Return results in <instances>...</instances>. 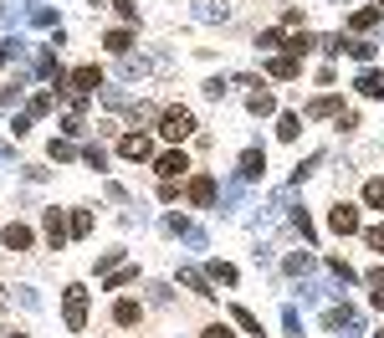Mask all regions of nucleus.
<instances>
[{
    "instance_id": "7ed1b4c3",
    "label": "nucleus",
    "mask_w": 384,
    "mask_h": 338,
    "mask_svg": "<svg viewBox=\"0 0 384 338\" xmlns=\"http://www.w3.org/2000/svg\"><path fill=\"white\" fill-rule=\"evenodd\" d=\"M328 226L338 231V236H354V231H359V210H354L349 200H338V205L328 210Z\"/></svg>"
},
{
    "instance_id": "6e6552de",
    "label": "nucleus",
    "mask_w": 384,
    "mask_h": 338,
    "mask_svg": "<svg viewBox=\"0 0 384 338\" xmlns=\"http://www.w3.org/2000/svg\"><path fill=\"white\" fill-rule=\"evenodd\" d=\"M262 169H267V154H256V149L241 154V175H246V180H262Z\"/></svg>"
},
{
    "instance_id": "b1692460",
    "label": "nucleus",
    "mask_w": 384,
    "mask_h": 338,
    "mask_svg": "<svg viewBox=\"0 0 384 338\" xmlns=\"http://www.w3.org/2000/svg\"><path fill=\"white\" fill-rule=\"evenodd\" d=\"M205 338H236V333H231L226 323H216V328H205Z\"/></svg>"
},
{
    "instance_id": "0eeeda50",
    "label": "nucleus",
    "mask_w": 384,
    "mask_h": 338,
    "mask_svg": "<svg viewBox=\"0 0 384 338\" xmlns=\"http://www.w3.org/2000/svg\"><path fill=\"white\" fill-rule=\"evenodd\" d=\"M72 82H77V93H93V88H103V72L98 67H77Z\"/></svg>"
},
{
    "instance_id": "423d86ee",
    "label": "nucleus",
    "mask_w": 384,
    "mask_h": 338,
    "mask_svg": "<svg viewBox=\"0 0 384 338\" xmlns=\"http://www.w3.org/2000/svg\"><path fill=\"white\" fill-rule=\"evenodd\" d=\"M190 200H195V205H210V200H216V180L200 175L195 185H190Z\"/></svg>"
},
{
    "instance_id": "ddd939ff",
    "label": "nucleus",
    "mask_w": 384,
    "mask_h": 338,
    "mask_svg": "<svg viewBox=\"0 0 384 338\" xmlns=\"http://www.w3.org/2000/svg\"><path fill=\"white\" fill-rule=\"evenodd\" d=\"M297 72H303V62H297V57H277L272 62V77H297Z\"/></svg>"
},
{
    "instance_id": "393cba45",
    "label": "nucleus",
    "mask_w": 384,
    "mask_h": 338,
    "mask_svg": "<svg viewBox=\"0 0 384 338\" xmlns=\"http://www.w3.org/2000/svg\"><path fill=\"white\" fill-rule=\"evenodd\" d=\"M374 308H379V313H384V282H379V287H374Z\"/></svg>"
},
{
    "instance_id": "4be33fe9",
    "label": "nucleus",
    "mask_w": 384,
    "mask_h": 338,
    "mask_svg": "<svg viewBox=\"0 0 384 338\" xmlns=\"http://www.w3.org/2000/svg\"><path fill=\"white\" fill-rule=\"evenodd\" d=\"M103 41H108L113 52H128V31H108V36H103Z\"/></svg>"
},
{
    "instance_id": "bb28decb",
    "label": "nucleus",
    "mask_w": 384,
    "mask_h": 338,
    "mask_svg": "<svg viewBox=\"0 0 384 338\" xmlns=\"http://www.w3.org/2000/svg\"><path fill=\"white\" fill-rule=\"evenodd\" d=\"M374 338H384V333H374Z\"/></svg>"
},
{
    "instance_id": "dca6fc26",
    "label": "nucleus",
    "mask_w": 384,
    "mask_h": 338,
    "mask_svg": "<svg viewBox=\"0 0 384 338\" xmlns=\"http://www.w3.org/2000/svg\"><path fill=\"white\" fill-rule=\"evenodd\" d=\"M277 134H282V139H297V134H303V123H297V113H282V123H277Z\"/></svg>"
},
{
    "instance_id": "f8f14e48",
    "label": "nucleus",
    "mask_w": 384,
    "mask_h": 338,
    "mask_svg": "<svg viewBox=\"0 0 384 338\" xmlns=\"http://www.w3.org/2000/svg\"><path fill=\"white\" fill-rule=\"evenodd\" d=\"M359 93H364V98H384V77L379 72H364V77H359Z\"/></svg>"
},
{
    "instance_id": "4468645a",
    "label": "nucleus",
    "mask_w": 384,
    "mask_h": 338,
    "mask_svg": "<svg viewBox=\"0 0 384 338\" xmlns=\"http://www.w3.org/2000/svg\"><path fill=\"white\" fill-rule=\"evenodd\" d=\"M364 205L369 210H384V180H369L364 185Z\"/></svg>"
},
{
    "instance_id": "39448f33",
    "label": "nucleus",
    "mask_w": 384,
    "mask_h": 338,
    "mask_svg": "<svg viewBox=\"0 0 384 338\" xmlns=\"http://www.w3.org/2000/svg\"><path fill=\"white\" fill-rule=\"evenodd\" d=\"M154 169H159V175H164V180H180V175H185V169H190V159H185L180 149H169V154H159V164H154Z\"/></svg>"
},
{
    "instance_id": "412c9836",
    "label": "nucleus",
    "mask_w": 384,
    "mask_h": 338,
    "mask_svg": "<svg viewBox=\"0 0 384 338\" xmlns=\"http://www.w3.org/2000/svg\"><path fill=\"white\" fill-rule=\"evenodd\" d=\"M308 47H313V36H308V31H303V36H292V41H287V52H292V57H303Z\"/></svg>"
},
{
    "instance_id": "2eb2a0df",
    "label": "nucleus",
    "mask_w": 384,
    "mask_h": 338,
    "mask_svg": "<svg viewBox=\"0 0 384 338\" xmlns=\"http://www.w3.org/2000/svg\"><path fill=\"white\" fill-rule=\"evenodd\" d=\"M379 16H384L379 6H364V11L354 16V31H369V26H379Z\"/></svg>"
},
{
    "instance_id": "a878e982",
    "label": "nucleus",
    "mask_w": 384,
    "mask_h": 338,
    "mask_svg": "<svg viewBox=\"0 0 384 338\" xmlns=\"http://www.w3.org/2000/svg\"><path fill=\"white\" fill-rule=\"evenodd\" d=\"M0 62H6V47H0Z\"/></svg>"
},
{
    "instance_id": "f3484780",
    "label": "nucleus",
    "mask_w": 384,
    "mask_h": 338,
    "mask_svg": "<svg viewBox=\"0 0 384 338\" xmlns=\"http://www.w3.org/2000/svg\"><path fill=\"white\" fill-rule=\"evenodd\" d=\"M180 282H185V287H195L200 298H210V292H205V277H200V272H190V267H180Z\"/></svg>"
},
{
    "instance_id": "aec40b11",
    "label": "nucleus",
    "mask_w": 384,
    "mask_h": 338,
    "mask_svg": "<svg viewBox=\"0 0 384 338\" xmlns=\"http://www.w3.org/2000/svg\"><path fill=\"white\" fill-rule=\"evenodd\" d=\"M272 108H277V103H272V93H256V98H251V113H256V118H262V113H272Z\"/></svg>"
},
{
    "instance_id": "a211bd4d",
    "label": "nucleus",
    "mask_w": 384,
    "mask_h": 338,
    "mask_svg": "<svg viewBox=\"0 0 384 338\" xmlns=\"http://www.w3.org/2000/svg\"><path fill=\"white\" fill-rule=\"evenodd\" d=\"M344 47H349L359 62H374V41H344Z\"/></svg>"
},
{
    "instance_id": "9b49d317",
    "label": "nucleus",
    "mask_w": 384,
    "mask_h": 338,
    "mask_svg": "<svg viewBox=\"0 0 384 338\" xmlns=\"http://www.w3.org/2000/svg\"><path fill=\"white\" fill-rule=\"evenodd\" d=\"M6 246H11V251H26V246H31V231H26V226H6Z\"/></svg>"
},
{
    "instance_id": "6ab92c4d",
    "label": "nucleus",
    "mask_w": 384,
    "mask_h": 338,
    "mask_svg": "<svg viewBox=\"0 0 384 338\" xmlns=\"http://www.w3.org/2000/svg\"><path fill=\"white\" fill-rule=\"evenodd\" d=\"M88 231H93V216H88V210H77V216H72V236H88Z\"/></svg>"
},
{
    "instance_id": "5701e85b",
    "label": "nucleus",
    "mask_w": 384,
    "mask_h": 338,
    "mask_svg": "<svg viewBox=\"0 0 384 338\" xmlns=\"http://www.w3.org/2000/svg\"><path fill=\"white\" fill-rule=\"evenodd\" d=\"M364 241H369L374 251H384V226H369V231H364Z\"/></svg>"
},
{
    "instance_id": "f03ea898",
    "label": "nucleus",
    "mask_w": 384,
    "mask_h": 338,
    "mask_svg": "<svg viewBox=\"0 0 384 338\" xmlns=\"http://www.w3.org/2000/svg\"><path fill=\"white\" fill-rule=\"evenodd\" d=\"M67 328L72 333L88 328V292H82V287H67Z\"/></svg>"
},
{
    "instance_id": "9d476101",
    "label": "nucleus",
    "mask_w": 384,
    "mask_h": 338,
    "mask_svg": "<svg viewBox=\"0 0 384 338\" xmlns=\"http://www.w3.org/2000/svg\"><path fill=\"white\" fill-rule=\"evenodd\" d=\"M113 323H118V328H134V323H139V303H128V298H123V303L113 308Z\"/></svg>"
},
{
    "instance_id": "cd10ccee",
    "label": "nucleus",
    "mask_w": 384,
    "mask_h": 338,
    "mask_svg": "<svg viewBox=\"0 0 384 338\" xmlns=\"http://www.w3.org/2000/svg\"><path fill=\"white\" fill-rule=\"evenodd\" d=\"M16 338H21V333H16Z\"/></svg>"
},
{
    "instance_id": "1a4fd4ad",
    "label": "nucleus",
    "mask_w": 384,
    "mask_h": 338,
    "mask_svg": "<svg viewBox=\"0 0 384 338\" xmlns=\"http://www.w3.org/2000/svg\"><path fill=\"white\" fill-rule=\"evenodd\" d=\"M47 241H52V246H62V241H67V221H62L57 210H47Z\"/></svg>"
},
{
    "instance_id": "20e7f679",
    "label": "nucleus",
    "mask_w": 384,
    "mask_h": 338,
    "mask_svg": "<svg viewBox=\"0 0 384 338\" xmlns=\"http://www.w3.org/2000/svg\"><path fill=\"white\" fill-rule=\"evenodd\" d=\"M118 154L123 159H149V154H154V144H149L144 134H128V139H118Z\"/></svg>"
},
{
    "instance_id": "f257e3e1",
    "label": "nucleus",
    "mask_w": 384,
    "mask_h": 338,
    "mask_svg": "<svg viewBox=\"0 0 384 338\" xmlns=\"http://www.w3.org/2000/svg\"><path fill=\"white\" fill-rule=\"evenodd\" d=\"M159 134H164V139H190V134H195V118H190L185 108H169V113L159 118Z\"/></svg>"
}]
</instances>
